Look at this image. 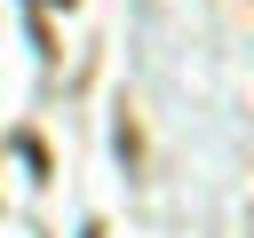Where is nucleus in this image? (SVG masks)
<instances>
[{
  "label": "nucleus",
  "mask_w": 254,
  "mask_h": 238,
  "mask_svg": "<svg viewBox=\"0 0 254 238\" xmlns=\"http://www.w3.org/2000/svg\"><path fill=\"white\" fill-rule=\"evenodd\" d=\"M56 8H71V0H56Z\"/></svg>",
  "instance_id": "nucleus-1"
}]
</instances>
